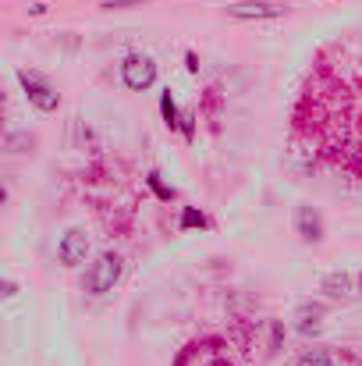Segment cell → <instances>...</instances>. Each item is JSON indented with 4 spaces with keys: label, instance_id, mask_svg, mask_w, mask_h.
<instances>
[{
    "label": "cell",
    "instance_id": "cell-1",
    "mask_svg": "<svg viewBox=\"0 0 362 366\" xmlns=\"http://www.w3.org/2000/svg\"><path fill=\"white\" fill-rule=\"evenodd\" d=\"M121 270H124V263H121L118 252H100L96 263L86 270V292H89V295H107V292H114V285L121 281Z\"/></svg>",
    "mask_w": 362,
    "mask_h": 366
},
{
    "label": "cell",
    "instance_id": "cell-2",
    "mask_svg": "<svg viewBox=\"0 0 362 366\" xmlns=\"http://www.w3.org/2000/svg\"><path fill=\"white\" fill-rule=\"evenodd\" d=\"M121 79L131 93H146L156 82V61L149 54H128L121 64Z\"/></svg>",
    "mask_w": 362,
    "mask_h": 366
},
{
    "label": "cell",
    "instance_id": "cell-3",
    "mask_svg": "<svg viewBox=\"0 0 362 366\" xmlns=\"http://www.w3.org/2000/svg\"><path fill=\"white\" fill-rule=\"evenodd\" d=\"M18 82H21V89H25V97H29V104L36 107V111H57V104H61V97L54 93V86L46 82V79H39L36 71H18Z\"/></svg>",
    "mask_w": 362,
    "mask_h": 366
},
{
    "label": "cell",
    "instance_id": "cell-4",
    "mask_svg": "<svg viewBox=\"0 0 362 366\" xmlns=\"http://www.w3.org/2000/svg\"><path fill=\"white\" fill-rule=\"evenodd\" d=\"M224 11H228V18H238V21H263V18H281L284 4H273V0H238V4H228Z\"/></svg>",
    "mask_w": 362,
    "mask_h": 366
},
{
    "label": "cell",
    "instance_id": "cell-5",
    "mask_svg": "<svg viewBox=\"0 0 362 366\" xmlns=\"http://www.w3.org/2000/svg\"><path fill=\"white\" fill-rule=\"evenodd\" d=\"M86 252H89V235H86V232L68 228V232L61 235V242H57V259H61L64 267H79V263H86Z\"/></svg>",
    "mask_w": 362,
    "mask_h": 366
},
{
    "label": "cell",
    "instance_id": "cell-6",
    "mask_svg": "<svg viewBox=\"0 0 362 366\" xmlns=\"http://www.w3.org/2000/svg\"><path fill=\"white\" fill-rule=\"evenodd\" d=\"M295 232H298L302 242H320L323 239V217H320V210L309 207V203H298L295 207Z\"/></svg>",
    "mask_w": 362,
    "mask_h": 366
},
{
    "label": "cell",
    "instance_id": "cell-7",
    "mask_svg": "<svg viewBox=\"0 0 362 366\" xmlns=\"http://www.w3.org/2000/svg\"><path fill=\"white\" fill-rule=\"evenodd\" d=\"M320 317H323V302H302V306L295 310V327H298L302 335H313V331L320 327Z\"/></svg>",
    "mask_w": 362,
    "mask_h": 366
},
{
    "label": "cell",
    "instance_id": "cell-8",
    "mask_svg": "<svg viewBox=\"0 0 362 366\" xmlns=\"http://www.w3.org/2000/svg\"><path fill=\"white\" fill-rule=\"evenodd\" d=\"M323 292H327L331 299H345V295L352 292V274H345V270L327 274V277H323Z\"/></svg>",
    "mask_w": 362,
    "mask_h": 366
},
{
    "label": "cell",
    "instance_id": "cell-9",
    "mask_svg": "<svg viewBox=\"0 0 362 366\" xmlns=\"http://www.w3.org/2000/svg\"><path fill=\"white\" fill-rule=\"evenodd\" d=\"M160 114H164V124H167V128H181V114H178V104H174L171 89L160 93Z\"/></svg>",
    "mask_w": 362,
    "mask_h": 366
},
{
    "label": "cell",
    "instance_id": "cell-10",
    "mask_svg": "<svg viewBox=\"0 0 362 366\" xmlns=\"http://www.w3.org/2000/svg\"><path fill=\"white\" fill-rule=\"evenodd\" d=\"M295 366H334V356H331L327 349H309V352L298 356Z\"/></svg>",
    "mask_w": 362,
    "mask_h": 366
},
{
    "label": "cell",
    "instance_id": "cell-11",
    "mask_svg": "<svg viewBox=\"0 0 362 366\" xmlns=\"http://www.w3.org/2000/svg\"><path fill=\"white\" fill-rule=\"evenodd\" d=\"M210 221H206V214L203 210H196V207H185L181 210V228L188 232V228H206Z\"/></svg>",
    "mask_w": 362,
    "mask_h": 366
},
{
    "label": "cell",
    "instance_id": "cell-12",
    "mask_svg": "<svg viewBox=\"0 0 362 366\" xmlns=\"http://www.w3.org/2000/svg\"><path fill=\"white\" fill-rule=\"evenodd\" d=\"M146 185H149V189H153V192H156L164 203H171V199H174V189H171V185H164L156 171H149V174H146Z\"/></svg>",
    "mask_w": 362,
    "mask_h": 366
},
{
    "label": "cell",
    "instance_id": "cell-13",
    "mask_svg": "<svg viewBox=\"0 0 362 366\" xmlns=\"http://www.w3.org/2000/svg\"><path fill=\"white\" fill-rule=\"evenodd\" d=\"M281 342H284V324L273 320V324H270V349H266V352L277 356V352H281Z\"/></svg>",
    "mask_w": 362,
    "mask_h": 366
},
{
    "label": "cell",
    "instance_id": "cell-14",
    "mask_svg": "<svg viewBox=\"0 0 362 366\" xmlns=\"http://www.w3.org/2000/svg\"><path fill=\"white\" fill-rule=\"evenodd\" d=\"M146 0H104V11H128V7H142Z\"/></svg>",
    "mask_w": 362,
    "mask_h": 366
},
{
    "label": "cell",
    "instance_id": "cell-15",
    "mask_svg": "<svg viewBox=\"0 0 362 366\" xmlns=\"http://www.w3.org/2000/svg\"><path fill=\"white\" fill-rule=\"evenodd\" d=\"M185 64H188V71H199V61H196V54H185Z\"/></svg>",
    "mask_w": 362,
    "mask_h": 366
},
{
    "label": "cell",
    "instance_id": "cell-16",
    "mask_svg": "<svg viewBox=\"0 0 362 366\" xmlns=\"http://www.w3.org/2000/svg\"><path fill=\"white\" fill-rule=\"evenodd\" d=\"M4 295H7V299H14V295H18V285H14V281H7V285H4Z\"/></svg>",
    "mask_w": 362,
    "mask_h": 366
},
{
    "label": "cell",
    "instance_id": "cell-17",
    "mask_svg": "<svg viewBox=\"0 0 362 366\" xmlns=\"http://www.w3.org/2000/svg\"><path fill=\"white\" fill-rule=\"evenodd\" d=\"M29 14H46V4H29Z\"/></svg>",
    "mask_w": 362,
    "mask_h": 366
}]
</instances>
